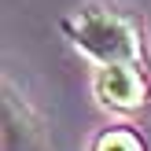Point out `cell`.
<instances>
[{"label": "cell", "mask_w": 151, "mask_h": 151, "mask_svg": "<svg viewBox=\"0 0 151 151\" xmlns=\"http://www.w3.org/2000/svg\"><path fill=\"white\" fill-rule=\"evenodd\" d=\"M66 29H70L74 44L81 52H88L100 66L103 63H137L140 59V44H137V33L129 29V22H122L118 15L103 11V7L78 11L66 22Z\"/></svg>", "instance_id": "obj_1"}, {"label": "cell", "mask_w": 151, "mask_h": 151, "mask_svg": "<svg viewBox=\"0 0 151 151\" xmlns=\"http://www.w3.org/2000/svg\"><path fill=\"white\" fill-rule=\"evenodd\" d=\"M144 78L137 74V63H103V70L96 74V96L100 103L114 111H133L144 103Z\"/></svg>", "instance_id": "obj_2"}, {"label": "cell", "mask_w": 151, "mask_h": 151, "mask_svg": "<svg viewBox=\"0 0 151 151\" xmlns=\"http://www.w3.org/2000/svg\"><path fill=\"white\" fill-rule=\"evenodd\" d=\"M4 151H48L41 125L26 111V103L15 100V92H4Z\"/></svg>", "instance_id": "obj_3"}, {"label": "cell", "mask_w": 151, "mask_h": 151, "mask_svg": "<svg viewBox=\"0 0 151 151\" xmlns=\"http://www.w3.org/2000/svg\"><path fill=\"white\" fill-rule=\"evenodd\" d=\"M92 151H144V140L129 129H107L100 140H96Z\"/></svg>", "instance_id": "obj_4"}]
</instances>
